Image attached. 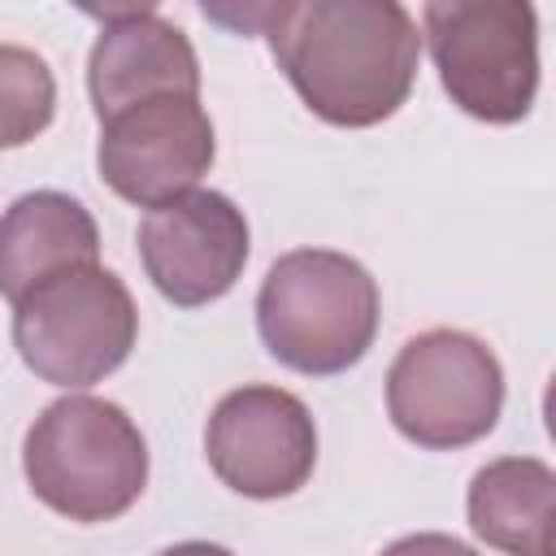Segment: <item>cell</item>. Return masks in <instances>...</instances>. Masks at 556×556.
<instances>
[{
    "mask_svg": "<svg viewBox=\"0 0 556 556\" xmlns=\"http://www.w3.org/2000/svg\"><path fill=\"white\" fill-rule=\"evenodd\" d=\"M208 22L265 35L295 96L330 126H378L413 96L421 30L395 0H278L217 9Z\"/></svg>",
    "mask_w": 556,
    "mask_h": 556,
    "instance_id": "6da1fadb",
    "label": "cell"
},
{
    "mask_svg": "<svg viewBox=\"0 0 556 556\" xmlns=\"http://www.w3.org/2000/svg\"><path fill=\"white\" fill-rule=\"evenodd\" d=\"M382 295L374 274L334 248L282 252L256 291L265 352L308 378H334L365 361L378 339Z\"/></svg>",
    "mask_w": 556,
    "mask_h": 556,
    "instance_id": "7a4b0ae2",
    "label": "cell"
},
{
    "mask_svg": "<svg viewBox=\"0 0 556 556\" xmlns=\"http://www.w3.org/2000/svg\"><path fill=\"white\" fill-rule=\"evenodd\" d=\"M22 473L39 504L96 526L122 517L148 486V443L122 404L61 395L26 430Z\"/></svg>",
    "mask_w": 556,
    "mask_h": 556,
    "instance_id": "3957f363",
    "label": "cell"
},
{
    "mask_svg": "<svg viewBox=\"0 0 556 556\" xmlns=\"http://www.w3.org/2000/svg\"><path fill=\"white\" fill-rule=\"evenodd\" d=\"M421 43L452 104L486 126H513L539 91V13L526 0H434Z\"/></svg>",
    "mask_w": 556,
    "mask_h": 556,
    "instance_id": "277c9868",
    "label": "cell"
},
{
    "mask_svg": "<svg viewBox=\"0 0 556 556\" xmlns=\"http://www.w3.org/2000/svg\"><path fill=\"white\" fill-rule=\"evenodd\" d=\"M139 339L130 287L104 269H70L13 304V348L22 365L65 391L104 382Z\"/></svg>",
    "mask_w": 556,
    "mask_h": 556,
    "instance_id": "5b68a950",
    "label": "cell"
},
{
    "mask_svg": "<svg viewBox=\"0 0 556 556\" xmlns=\"http://www.w3.org/2000/svg\"><path fill=\"white\" fill-rule=\"evenodd\" d=\"M500 356L469 330H421L395 352L387 369V417L408 443L426 452H452L486 439L500 421Z\"/></svg>",
    "mask_w": 556,
    "mask_h": 556,
    "instance_id": "8992f818",
    "label": "cell"
},
{
    "mask_svg": "<svg viewBox=\"0 0 556 556\" xmlns=\"http://www.w3.org/2000/svg\"><path fill=\"white\" fill-rule=\"evenodd\" d=\"M204 456L235 495L287 500L313 478L317 426L308 404L282 387H235L208 413Z\"/></svg>",
    "mask_w": 556,
    "mask_h": 556,
    "instance_id": "52a82bcc",
    "label": "cell"
},
{
    "mask_svg": "<svg viewBox=\"0 0 556 556\" xmlns=\"http://www.w3.org/2000/svg\"><path fill=\"white\" fill-rule=\"evenodd\" d=\"M217 135L200 100H143L100 122L96 169L100 178L139 208H161L208 174Z\"/></svg>",
    "mask_w": 556,
    "mask_h": 556,
    "instance_id": "ba28073f",
    "label": "cell"
},
{
    "mask_svg": "<svg viewBox=\"0 0 556 556\" xmlns=\"http://www.w3.org/2000/svg\"><path fill=\"white\" fill-rule=\"evenodd\" d=\"M252 252L243 208L222 191H187L139 222V261L174 308L222 300Z\"/></svg>",
    "mask_w": 556,
    "mask_h": 556,
    "instance_id": "9c48e42d",
    "label": "cell"
},
{
    "mask_svg": "<svg viewBox=\"0 0 556 556\" xmlns=\"http://www.w3.org/2000/svg\"><path fill=\"white\" fill-rule=\"evenodd\" d=\"M100 17V35L87 56V91L100 122L143 100H200V61L182 26L152 4L87 9Z\"/></svg>",
    "mask_w": 556,
    "mask_h": 556,
    "instance_id": "30bf717a",
    "label": "cell"
},
{
    "mask_svg": "<svg viewBox=\"0 0 556 556\" xmlns=\"http://www.w3.org/2000/svg\"><path fill=\"white\" fill-rule=\"evenodd\" d=\"M87 265H100V226L83 200L26 191L0 213V295L9 304Z\"/></svg>",
    "mask_w": 556,
    "mask_h": 556,
    "instance_id": "8fae6325",
    "label": "cell"
},
{
    "mask_svg": "<svg viewBox=\"0 0 556 556\" xmlns=\"http://www.w3.org/2000/svg\"><path fill=\"white\" fill-rule=\"evenodd\" d=\"M465 513L486 547L504 556H552L556 469L539 456H500L473 473Z\"/></svg>",
    "mask_w": 556,
    "mask_h": 556,
    "instance_id": "7c38bea8",
    "label": "cell"
},
{
    "mask_svg": "<svg viewBox=\"0 0 556 556\" xmlns=\"http://www.w3.org/2000/svg\"><path fill=\"white\" fill-rule=\"evenodd\" d=\"M56 117V78L35 48L0 43V148H22Z\"/></svg>",
    "mask_w": 556,
    "mask_h": 556,
    "instance_id": "4fadbf2b",
    "label": "cell"
},
{
    "mask_svg": "<svg viewBox=\"0 0 556 556\" xmlns=\"http://www.w3.org/2000/svg\"><path fill=\"white\" fill-rule=\"evenodd\" d=\"M378 556H478V552L443 530H421V534H404V539L387 543Z\"/></svg>",
    "mask_w": 556,
    "mask_h": 556,
    "instance_id": "5bb4252c",
    "label": "cell"
},
{
    "mask_svg": "<svg viewBox=\"0 0 556 556\" xmlns=\"http://www.w3.org/2000/svg\"><path fill=\"white\" fill-rule=\"evenodd\" d=\"M156 556H235L230 547L222 543H204V539H187V543H174V547H161Z\"/></svg>",
    "mask_w": 556,
    "mask_h": 556,
    "instance_id": "9a60e30c",
    "label": "cell"
}]
</instances>
